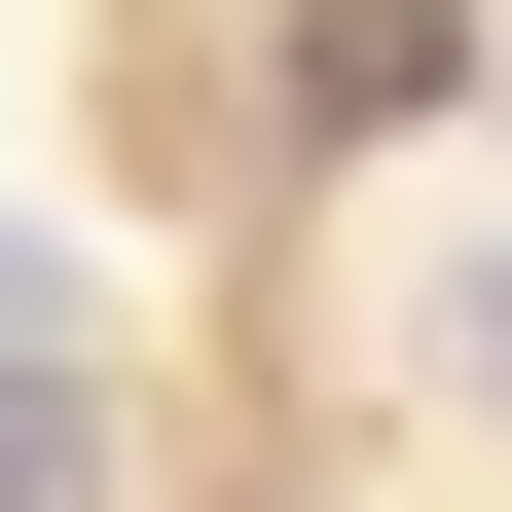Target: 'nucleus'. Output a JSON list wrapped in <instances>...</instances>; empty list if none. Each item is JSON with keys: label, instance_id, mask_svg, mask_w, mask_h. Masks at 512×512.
I'll list each match as a JSON object with an SVG mask.
<instances>
[{"label": "nucleus", "instance_id": "nucleus-2", "mask_svg": "<svg viewBox=\"0 0 512 512\" xmlns=\"http://www.w3.org/2000/svg\"><path fill=\"white\" fill-rule=\"evenodd\" d=\"M476 403H512V220H476Z\"/></svg>", "mask_w": 512, "mask_h": 512}, {"label": "nucleus", "instance_id": "nucleus-1", "mask_svg": "<svg viewBox=\"0 0 512 512\" xmlns=\"http://www.w3.org/2000/svg\"><path fill=\"white\" fill-rule=\"evenodd\" d=\"M0 512H110V330H0Z\"/></svg>", "mask_w": 512, "mask_h": 512}]
</instances>
